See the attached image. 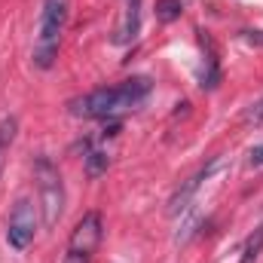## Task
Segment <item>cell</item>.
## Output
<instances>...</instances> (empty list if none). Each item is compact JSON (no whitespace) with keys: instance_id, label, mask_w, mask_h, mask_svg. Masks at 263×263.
Segmentation results:
<instances>
[{"instance_id":"cell-13","label":"cell","mask_w":263,"mask_h":263,"mask_svg":"<svg viewBox=\"0 0 263 263\" xmlns=\"http://www.w3.org/2000/svg\"><path fill=\"white\" fill-rule=\"evenodd\" d=\"M242 120H245L248 126H260V123H263V98H260V101H254V104L245 110V117H242Z\"/></svg>"},{"instance_id":"cell-14","label":"cell","mask_w":263,"mask_h":263,"mask_svg":"<svg viewBox=\"0 0 263 263\" xmlns=\"http://www.w3.org/2000/svg\"><path fill=\"white\" fill-rule=\"evenodd\" d=\"M245 43H251V46H263V31H242L239 34Z\"/></svg>"},{"instance_id":"cell-16","label":"cell","mask_w":263,"mask_h":263,"mask_svg":"<svg viewBox=\"0 0 263 263\" xmlns=\"http://www.w3.org/2000/svg\"><path fill=\"white\" fill-rule=\"evenodd\" d=\"M251 165H263V147H251Z\"/></svg>"},{"instance_id":"cell-10","label":"cell","mask_w":263,"mask_h":263,"mask_svg":"<svg viewBox=\"0 0 263 263\" xmlns=\"http://www.w3.org/2000/svg\"><path fill=\"white\" fill-rule=\"evenodd\" d=\"M181 12H184V0H156V18H159L162 25L178 22Z\"/></svg>"},{"instance_id":"cell-11","label":"cell","mask_w":263,"mask_h":263,"mask_svg":"<svg viewBox=\"0 0 263 263\" xmlns=\"http://www.w3.org/2000/svg\"><path fill=\"white\" fill-rule=\"evenodd\" d=\"M107 165H110V156L104 150H89L86 153V175L89 178H101L107 172Z\"/></svg>"},{"instance_id":"cell-3","label":"cell","mask_w":263,"mask_h":263,"mask_svg":"<svg viewBox=\"0 0 263 263\" xmlns=\"http://www.w3.org/2000/svg\"><path fill=\"white\" fill-rule=\"evenodd\" d=\"M34 181H37V193H40V211H43V223L46 230H52L65 211V181L59 165L49 156H37L34 159Z\"/></svg>"},{"instance_id":"cell-12","label":"cell","mask_w":263,"mask_h":263,"mask_svg":"<svg viewBox=\"0 0 263 263\" xmlns=\"http://www.w3.org/2000/svg\"><path fill=\"white\" fill-rule=\"evenodd\" d=\"M15 132H18V120H15V117L0 120V172H3V153H6L9 144L15 141Z\"/></svg>"},{"instance_id":"cell-2","label":"cell","mask_w":263,"mask_h":263,"mask_svg":"<svg viewBox=\"0 0 263 263\" xmlns=\"http://www.w3.org/2000/svg\"><path fill=\"white\" fill-rule=\"evenodd\" d=\"M65 25H67V0H43L40 22H37V40H34V65L40 70H49L55 65Z\"/></svg>"},{"instance_id":"cell-15","label":"cell","mask_w":263,"mask_h":263,"mask_svg":"<svg viewBox=\"0 0 263 263\" xmlns=\"http://www.w3.org/2000/svg\"><path fill=\"white\" fill-rule=\"evenodd\" d=\"M92 257H86V254H73V251H67L65 254V263H89Z\"/></svg>"},{"instance_id":"cell-1","label":"cell","mask_w":263,"mask_h":263,"mask_svg":"<svg viewBox=\"0 0 263 263\" xmlns=\"http://www.w3.org/2000/svg\"><path fill=\"white\" fill-rule=\"evenodd\" d=\"M150 89H153L150 77H129L117 86H104V89H95L83 98H73L70 114L83 117V120H117L120 114L135 110L150 95Z\"/></svg>"},{"instance_id":"cell-9","label":"cell","mask_w":263,"mask_h":263,"mask_svg":"<svg viewBox=\"0 0 263 263\" xmlns=\"http://www.w3.org/2000/svg\"><path fill=\"white\" fill-rule=\"evenodd\" d=\"M263 251V223L245 239V245H242V257H239V263H257V257H260Z\"/></svg>"},{"instance_id":"cell-6","label":"cell","mask_w":263,"mask_h":263,"mask_svg":"<svg viewBox=\"0 0 263 263\" xmlns=\"http://www.w3.org/2000/svg\"><path fill=\"white\" fill-rule=\"evenodd\" d=\"M217 165H220V159H211L205 168H199L193 178H187V181H184V184L175 190V196L168 199V214H172V217H178V214H184V211L190 208V202L196 199L199 187H202V181H208V178H211V172H214Z\"/></svg>"},{"instance_id":"cell-4","label":"cell","mask_w":263,"mask_h":263,"mask_svg":"<svg viewBox=\"0 0 263 263\" xmlns=\"http://www.w3.org/2000/svg\"><path fill=\"white\" fill-rule=\"evenodd\" d=\"M37 233V211L31 199H18L9 211V223H6V242L12 251H25L34 242Z\"/></svg>"},{"instance_id":"cell-8","label":"cell","mask_w":263,"mask_h":263,"mask_svg":"<svg viewBox=\"0 0 263 263\" xmlns=\"http://www.w3.org/2000/svg\"><path fill=\"white\" fill-rule=\"evenodd\" d=\"M138 34H141V0H126V12H123V22H120V28L114 34V43L126 46Z\"/></svg>"},{"instance_id":"cell-5","label":"cell","mask_w":263,"mask_h":263,"mask_svg":"<svg viewBox=\"0 0 263 263\" xmlns=\"http://www.w3.org/2000/svg\"><path fill=\"white\" fill-rule=\"evenodd\" d=\"M101 236H104V223H101V214H98V211H86V214H83V217L73 223V230H70V239H67V251L92 257V254L98 251V245H101Z\"/></svg>"},{"instance_id":"cell-7","label":"cell","mask_w":263,"mask_h":263,"mask_svg":"<svg viewBox=\"0 0 263 263\" xmlns=\"http://www.w3.org/2000/svg\"><path fill=\"white\" fill-rule=\"evenodd\" d=\"M199 34V46H202V52H205V70H202V77H199V86L202 89H217V83H220V65H217V49H214V43H211V37L205 34V31H196Z\"/></svg>"}]
</instances>
